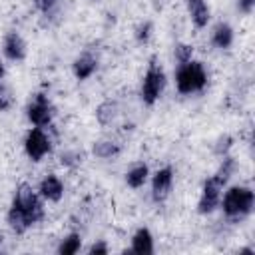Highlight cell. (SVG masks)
I'll list each match as a JSON object with an SVG mask.
<instances>
[{
	"mask_svg": "<svg viewBox=\"0 0 255 255\" xmlns=\"http://www.w3.org/2000/svg\"><path fill=\"white\" fill-rule=\"evenodd\" d=\"M131 251L139 253V255L153 253V239H151V233L147 229H137L135 231V235L131 239Z\"/></svg>",
	"mask_w": 255,
	"mask_h": 255,
	"instance_id": "obj_12",
	"label": "cell"
},
{
	"mask_svg": "<svg viewBox=\"0 0 255 255\" xmlns=\"http://www.w3.org/2000/svg\"><path fill=\"white\" fill-rule=\"evenodd\" d=\"M42 217H44V209H42V203H40L38 195L32 191V187L20 185L14 199H12L10 211H8L10 227L16 233H24L30 225L38 223Z\"/></svg>",
	"mask_w": 255,
	"mask_h": 255,
	"instance_id": "obj_1",
	"label": "cell"
},
{
	"mask_svg": "<svg viewBox=\"0 0 255 255\" xmlns=\"http://www.w3.org/2000/svg\"><path fill=\"white\" fill-rule=\"evenodd\" d=\"M28 120L36 126V128H44L52 122V108H50V102L46 100V96L38 94L30 104H28Z\"/></svg>",
	"mask_w": 255,
	"mask_h": 255,
	"instance_id": "obj_7",
	"label": "cell"
},
{
	"mask_svg": "<svg viewBox=\"0 0 255 255\" xmlns=\"http://www.w3.org/2000/svg\"><path fill=\"white\" fill-rule=\"evenodd\" d=\"M4 78V66H2V62H0V80Z\"/></svg>",
	"mask_w": 255,
	"mask_h": 255,
	"instance_id": "obj_26",
	"label": "cell"
},
{
	"mask_svg": "<svg viewBox=\"0 0 255 255\" xmlns=\"http://www.w3.org/2000/svg\"><path fill=\"white\" fill-rule=\"evenodd\" d=\"M90 253L94 255V253H108V247H106V243H94L92 247H90Z\"/></svg>",
	"mask_w": 255,
	"mask_h": 255,
	"instance_id": "obj_25",
	"label": "cell"
},
{
	"mask_svg": "<svg viewBox=\"0 0 255 255\" xmlns=\"http://www.w3.org/2000/svg\"><path fill=\"white\" fill-rule=\"evenodd\" d=\"M149 30H151V24H149V22H143L141 26H137V30H135V38H137L139 42H145V40L149 38Z\"/></svg>",
	"mask_w": 255,
	"mask_h": 255,
	"instance_id": "obj_21",
	"label": "cell"
},
{
	"mask_svg": "<svg viewBox=\"0 0 255 255\" xmlns=\"http://www.w3.org/2000/svg\"><path fill=\"white\" fill-rule=\"evenodd\" d=\"M80 243H82L80 235H78V233H72V235H68V237L60 243L58 253H60V255H74V253L80 249Z\"/></svg>",
	"mask_w": 255,
	"mask_h": 255,
	"instance_id": "obj_16",
	"label": "cell"
},
{
	"mask_svg": "<svg viewBox=\"0 0 255 255\" xmlns=\"http://www.w3.org/2000/svg\"><path fill=\"white\" fill-rule=\"evenodd\" d=\"M24 149H26V153H28V157H30L32 161H40V159L50 151V139H48V135L42 131V128H32V129L26 133Z\"/></svg>",
	"mask_w": 255,
	"mask_h": 255,
	"instance_id": "obj_6",
	"label": "cell"
},
{
	"mask_svg": "<svg viewBox=\"0 0 255 255\" xmlns=\"http://www.w3.org/2000/svg\"><path fill=\"white\" fill-rule=\"evenodd\" d=\"M229 145H231V137H229V135H223V137H219V141H217V145H215V151L221 155V153H225V151L229 149Z\"/></svg>",
	"mask_w": 255,
	"mask_h": 255,
	"instance_id": "obj_22",
	"label": "cell"
},
{
	"mask_svg": "<svg viewBox=\"0 0 255 255\" xmlns=\"http://www.w3.org/2000/svg\"><path fill=\"white\" fill-rule=\"evenodd\" d=\"M171 183H173V171L171 167H163L159 169L155 175H153V181H151V195L155 201H163L171 189Z\"/></svg>",
	"mask_w": 255,
	"mask_h": 255,
	"instance_id": "obj_8",
	"label": "cell"
},
{
	"mask_svg": "<svg viewBox=\"0 0 255 255\" xmlns=\"http://www.w3.org/2000/svg\"><path fill=\"white\" fill-rule=\"evenodd\" d=\"M56 4H58V0H36V6H38L42 12H48V10H52Z\"/></svg>",
	"mask_w": 255,
	"mask_h": 255,
	"instance_id": "obj_24",
	"label": "cell"
},
{
	"mask_svg": "<svg viewBox=\"0 0 255 255\" xmlns=\"http://www.w3.org/2000/svg\"><path fill=\"white\" fill-rule=\"evenodd\" d=\"M233 167H235V161L231 157H225L223 163L219 165V169L215 171V175L207 177L205 183H203V189H201V197H199V213H211L219 201H221V189L223 185L227 183L229 175L233 173Z\"/></svg>",
	"mask_w": 255,
	"mask_h": 255,
	"instance_id": "obj_2",
	"label": "cell"
},
{
	"mask_svg": "<svg viewBox=\"0 0 255 255\" xmlns=\"http://www.w3.org/2000/svg\"><path fill=\"white\" fill-rule=\"evenodd\" d=\"M114 116H116V104L114 102H106L98 108V120L102 124H110L114 120Z\"/></svg>",
	"mask_w": 255,
	"mask_h": 255,
	"instance_id": "obj_18",
	"label": "cell"
},
{
	"mask_svg": "<svg viewBox=\"0 0 255 255\" xmlns=\"http://www.w3.org/2000/svg\"><path fill=\"white\" fill-rule=\"evenodd\" d=\"M255 6V0H237V8L243 12V14H249Z\"/></svg>",
	"mask_w": 255,
	"mask_h": 255,
	"instance_id": "obj_23",
	"label": "cell"
},
{
	"mask_svg": "<svg viewBox=\"0 0 255 255\" xmlns=\"http://www.w3.org/2000/svg\"><path fill=\"white\" fill-rule=\"evenodd\" d=\"M0 243H2V237H0Z\"/></svg>",
	"mask_w": 255,
	"mask_h": 255,
	"instance_id": "obj_27",
	"label": "cell"
},
{
	"mask_svg": "<svg viewBox=\"0 0 255 255\" xmlns=\"http://www.w3.org/2000/svg\"><path fill=\"white\" fill-rule=\"evenodd\" d=\"M64 193V183L56 177V175H46L40 183V195L50 199V201H58Z\"/></svg>",
	"mask_w": 255,
	"mask_h": 255,
	"instance_id": "obj_10",
	"label": "cell"
},
{
	"mask_svg": "<svg viewBox=\"0 0 255 255\" xmlns=\"http://www.w3.org/2000/svg\"><path fill=\"white\" fill-rule=\"evenodd\" d=\"M145 179H147V165H143V163L131 167V169L126 173V183H128L129 187H133V189L141 187V185L145 183Z\"/></svg>",
	"mask_w": 255,
	"mask_h": 255,
	"instance_id": "obj_15",
	"label": "cell"
},
{
	"mask_svg": "<svg viewBox=\"0 0 255 255\" xmlns=\"http://www.w3.org/2000/svg\"><path fill=\"white\" fill-rule=\"evenodd\" d=\"M175 84H177V90L179 94H193V92H199L205 88L207 84V74L203 70V66L199 62H183L179 64V70H177V76H175Z\"/></svg>",
	"mask_w": 255,
	"mask_h": 255,
	"instance_id": "obj_3",
	"label": "cell"
},
{
	"mask_svg": "<svg viewBox=\"0 0 255 255\" xmlns=\"http://www.w3.org/2000/svg\"><path fill=\"white\" fill-rule=\"evenodd\" d=\"M4 54L10 60H24V56H26V44L20 38V34L10 32L6 36V40H4Z\"/></svg>",
	"mask_w": 255,
	"mask_h": 255,
	"instance_id": "obj_9",
	"label": "cell"
},
{
	"mask_svg": "<svg viewBox=\"0 0 255 255\" xmlns=\"http://www.w3.org/2000/svg\"><path fill=\"white\" fill-rule=\"evenodd\" d=\"M253 201H255V195L249 187L235 185L223 195L221 207H223V213L227 217H243V215L251 213Z\"/></svg>",
	"mask_w": 255,
	"mask_h": 255,
	"instance_id": "obj_4",
	"label": "cell"
},
{
	"mask_svg": "<svg viewBox=\"0 0 255 255\" xmlns=\"http://www.w3.org/2000/svg\"><path fill=\"white\" fill-rule=\"evenodd\" d=\"M175 54H177V60L183 64V62L191 60V46H187V44H179V46L175 48Z\"/></svg>",
	"mask_w": 255,
	"mask_h": 255,
	"instance_id": "obj_20",
	"label": "cell"
},
{
	"mask_svg": "<svg viewBox=\"0 0 255 255\" xmlns=\"http://www.w3.org/2000/svg\"><path fill=\"white\" fill-rule=\"evenodd\" d=\"M163 86H165V74L155 62H151L145 76H143V82H141V100H143V104H147V106L155 104V100L163 92Z\"/></svg>",
	"mask_w": 255,
	"mask_h": 255,
	"instance_id": "obj_5",
	"label": "cell"
},
{
	"mask_svg": "<svg viewBox=\"0 0 255 255\" xmlns=\"http://www.w3.org/2000/svg\"><path fill=\"white\" fill-rule=\"evenodd\" d=\"M211 40H213V44H215L217 48H221V50L229 48V46L233 44V30H231V26H229V24H217L215 30H213Z\"/></svg>",
	"mask_w": 255,
	"mask_h": 255,
	"instance_id": "obj_14",
	"label": "cell"
},
{
	"mask_svg": "<svg viewBox=\"0 0 255 255\" xmlns=\"http://www.w3.org/2000/svg\"><path fill=\"white\" fill-rule=\"evenodd\" d=\"M120 149H118V145H114L112 141H98L96 145H94V153L98 155V157H112V155H116Z\"/></svg>",
	"mask_w": 255,
	"mask_h": 255,
	"instance_id": "obj_17",
	"label": "cell"
},
{
	"mask_svg": "<svg viewBox=\"0 0 255 255\" xmlns=\"http://www.w3.org/2000/svg\"><path fill=\"white\" fill-rule=\"evenodd\" d=\"M185 4H187V10H189V16H191L193 24L197 28L207 26V22H209V8H207L205 0H185Z\"/></svg>",
	"mask_w": 255,
	"mask_h": 255,
	"instance_id": "obj_11",
	"label": "cell"
},
{
	"mask_svg": "<svg viewBox=\"0 0 255 255\" xmlns=\"http://www.w3.org/2000/svg\"><path fill=\"white\" fill-rule=\"evenodd\" d=\"M96 68H98L96 58H92L90 54H84V56H80L74 62V76L78 80H86V78H90L96 72Z\"/></svg>",
	"mask_w": 255,
	"mask_h": 255,
	"instance_id": "obj_13",
	"label": "cell"
},
{
	"mask_svg": "<svg viewBox=\"0 0 255 255\" xmlns=\"http://www.w3.org/2000/svg\"><path fill=\"white\" fill-rule=\"evenodd\" d=\"M14 104V96H12V90L4 84H0V112H6L10 110Z\"/></svg>",
	"mask_w": 255,
	"mask_h": 255,
	"instance_id": "obj_19",
	"label": "cell"
}]
</instances>
